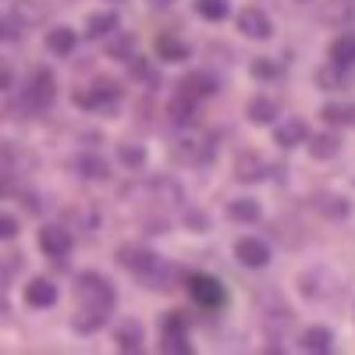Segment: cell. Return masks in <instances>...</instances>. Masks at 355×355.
Instances as JSON below:
<instances>
[{
    "mask_svg": "<svg viewBox=\"0 0 355 355\" xmlns=\"http://www.w3.org/2000/svg\"><path fill=\"white\" fill-rule=\"evenodd\" d=\"M75 295H78L75 331L89 334V331H96L100 323H107V316H110V309H114V288H110L100 274H85V277H78Z\"/></svg>",
    "mask_w": 355,
    "mask_h": 355,
    "instance_id": "6da1fadb",
    "label": "cell"
},
{
    "mask_svg": "<svg viewBox=\"0 0 355 355\" xmlns=\"http://www.w3.org/2000/svg\"><path fill=\"white\" fill-rule=\"evenodd\" d=\"M121 263L128 270L153 291H164V288H174V277H182V270L171 263H164L160 256H153L150 249H125L121 252Z\"/></svg>",
    "mask_w": 355,
    "mask_h": 355,
    "instance_id": "7a4b0ae2",
    "label": "cell"
},
{
    "mask_svg": "<svg viewBox=\"0 0 355 355\" xmlns=\"http://www.w3.org/2000/svg\"><path fill=\"white\" fill-rule=\"evenodd\" d=\"M57 96V82H53V71L50 68H36L33 75L25 78L21 85V110L28 114H43Z\"/></svg>",
    "mask_w": 355,
    "mask_h": 355,
    "instance_id": "3957f363",
    "label": "cell"
},
{
    "mask_svg": "<svg viewBox=\"0 0 355 355\" xmlns=\"http://www.w3.org/2000/svg\"><path fill=\"white\" fill-rule=\"evenodd\" d=\"M189 291H192V299H196L199 306H206V309H217V306L224 302V284H220L217 277H206V274L189 277Z\"/></svg>",
    "mask_w": 355,
    "mask_h": 355,
    "instance_id": "277c9868",
    "label": "cell"
},
{
    "mask_svg": "<svg viewBox=\"0 0 355 355\" xmlns=\"http://www.w3.org/2000/svg\"><path fill=\"white\" fill-rule=\"evenodd\" d=\"M40 249L46 252V256H64L68 249H71V231L68 227H61V224H46L43 231H40Z\"/></svg>",
    "mask_w": 355,
    "mask_h": 355,
    "instance_id": "5b68a950",
    "label": "cell"
},
{
    "mask_svg": "<svg viewBox=\"0 0 355 355\" xmlns=\"http://www.w3.org/2000/svg\"><path fill=\"white\" fill-rule=\"evenodd\" d=\"M239 28L245 36H252V40H266L274 33V25H270V15H266L263 8H245L242 15H239Z\"/></svg>",
    "mask_w": 355,
    "mask_h": 355,
    "instance_id": "8992f818",
    "label": "cell"
},
{
    "mask_svg": "<svg viewBox=\"0 0 355 355\" xmlns=\"http://www.w3.org/2000/svg\"><path fill=\"white\" fill-rule=\"evenodd\" d=\"M234 256H239L242 266H266V263H270V249H266V242L252 239V234L234 242Z\"/></svg>",
    "mask_w": 355,
    "mask_h": 355,
    "instance_id": "52a82bcc",
    "label": "cell"
},
{
    "mask_svg": "<svg viewBox=\"0 0 355 355\" xmlns=\"http://www.w3.org/2000/svg\"><path fill=\"white\" fill-rule=\"evenodd\" d=\"M174 157L182 164H210L214 146L202 142V139H182V142H174Z\"/></svg>",
    "mask_w": 355,
    "mask_h": 355,
    "instance_id": "ba28073f",
    "label": "cell"
},
{
    "mask_svg": "<svg viewBox=\"0 0 355 355\" xmlns=\"http://www.w3.org/2000/svg\"><path fill=\"white\" fill-rule=\"evenodd\" d=\"M320 18L331 21V25H338V28L352 25V21H355V0H323Z\"/></svg>",
    "mask_w": 355,
    "mask_h": 355,
    "instance_id": "9c48e42d",
    "label": "cell"
},
{
    "mask_svg": "<svg viewBox=\"0 0 355 355\" xmlns=\"http://www.w3.org/2000/svg\"><path fill=\"white\" fill-rule=\"evenodd\" d=\"M25 302H28V306H36V309H50V306L57 302V284H50L46 277L28 281V288H25Z\"/></svg>",
    "mask_w": 355,
    "mask_h": 355,
    "instance_id": "30bf717a",
    "label": "cell"
},
{
    "mask_svg": "<svg viewBox=\"0 0 355 355\" xmlns=\"http://www.w3.org/2000/svg\"><path fill=\"white\" fill-rule=\"evenodd\" d=\"M75 103L85 107V110H100L107 103H117V89H110L107 82H100V85L89 89V93H75Z\"/></svg>",
    "mask_w": 355,
    "mask_h": 355,
    "instance_id": "8fae6325",
    "label": "cell"
},
{
    "mask_svg": "<svg viewBox=\"0 0 355 355\" xmlns=\"http://www.w3.org/2000/svg\"><path fill=\"white\" fill-rule=\"evenodd\" d=\"M210 93H217V78L210 71H196V75L182 78V96L196 100V96H210Z\"/></svg>",
    "mask_w": 355,
    "mask_h": 355,
    "instance_id": "7c38bea8",
    "label": "cell"
},
{
    "mask_svg": "<svg viewBox=\"0 0 355 355\" xmlns=\"http://www.w3.org/2000/svg\"><path fill=\"white\" fill-rule=\"evenodd\" d=\"M274 139H277V146H281V150H291V146L306 142V139H309V132H306V125L299 121V117H288L284 125H277Z\"/></svg>",
    "mask_w": 355,
    "mask_h": 355,
    "instance_id": "4fadbf2b",
    "label": "cell"
},
{
    "mask_svg": "<svg viewBox=\"0 0 355 355\" xmlns=\"http://www.w3.org/2000/svg\"><path fill=\"white\" fill-rule=\"evenodd\" d=\"M331 64H338V68H352L355 64V36L352 33H341L331 43Z\"/></svg>",
    "mask_w": 355,
    "mask_h": 355,
    "instance_id": "5bb4252c",
    "label": "cell"
},
{
    "mask_svg": "<svg viewBox=\"0 0 355 355\" xmlns=\"http://www.w3.org/2000/svg\"><path fill=\"white\" fill-rule=\"evenodd\" d=\"M277 117V100H270V96H252L249 100V121L252 125H270Z\"/></svg>",
    "mask_w": 355,
    "mask_h": 355,
    "instance_id": "9a60e30c",
    "label": "cell"
},
{
    "mask_svg": "<svg viewBox=\"0 0 355 355\" xmlns=\"http://www.w3.org/2000/svg\"><path fill=\"white\" fill-rule=\"evenodd\" d=\"M117 348L121 352H142V327L135 320L117 323Z\"/></svg>",
    "mask_w": 355,
    "mask_h": 355,
    "instance_id": "2e32d148",
    "label": "cell"
},
{
    "mask_svg": "<svg viewBox=\"0 0 355 355\" xmlns=\"http://www.w3.org/2000/svg\"><path fill=\"white\" fill-rule=\"evenodd\" d=\"M107 33H117V15L114 11H100L85 21V36L89 40H103Z\"/></svg>",
    "mask_w": 355,
    "mask_h": 355,
    "instance_id": "e0dca14e",
    "label": "cell"
},
{
    "mask_svg": "<svg viewBox=\"0 0 355 355\" xmlns=\"http://www.w3.org/2000/svg\"><path fill=\"white\" fill-rule=\"evenodd\" d=\"M46 46L57 57H68L75 50V33H71V28H64V25H57V28H50V33H46Z\"/></svg>",
    "mask_w": 355,
    "mask_h": 355,
    "instance_id": "ac0fdd59",
    "label": "cell"
},
{
    "mask_svg": "<svg viewBox=\"0 0 355 355\" xmlns=\"http://www.w3.org/2000/svg\"><path fill=\"white\" fill-rule=\"evenodd\" d=\"M331 341H334V334H331L327 327H309V331L302 334V352L327 355V352H331Z\"/></svg>",
    "mask_w": 355,
    "mask_h": 355,
    "instance_id": "d6986e66",
    "label": "cell"
},
{
    "mask_svg": "<svg viewBox=\"0 0 355 355\" xmlns=\"http://www.w3.org/2000/svg\"><path fill=\"white\" fill-rule=\"evenodd\" d=\"M227 217L239 224H256L259 220V202L256 199H234L227 202Z\"/></svg>",
    "mask_w": 355,
    "mask_h": 355,
    "instance_id": "ffe728a7",
    "label": "cell"
},
{
    "mask_svg": "<svg viewBox=\"0 0 355 355\" xmlns=\"http://www.w3.org/2000/svg\"><path fill=\"white\" fill-rule=\"evenodd\" d=\"M75 171L82 174V178H107V160H100L96 153H82L78 160H75Z\"/></svg>",
    "mask_w": 355,
    "mask_h": 355,
    "instance_id": "44dd1931",
    "label": "cell"
},
{
    "mask_svg": "<svg viewBox=\"0 0 355 355\" xmlns=\"http://www.w3.org/2000/svg\"><path fill=\"white\" fill-rule=\"evenodd\" d=\"M157 50H160L164 61H185V57H189V46L178 40V36H160L157 40Z\"/></svg>",
    "mask_w": 355,
    "mask_h": 355,
    "instance_id": "7402d4cb",
    "label": "cell"
},
{
    "mask_svg": "<svg viewBox=\"0 0 355 355\" xmlns=\"http://www.w3.org/2000/svg\"><path fill=\"white\" fill-rule=\"evenodd\" d=\"M306 142H309V150H313L316 160H331V157L341 150V142H338L334 135H313V139H306Z\"/></svg>",
    "mask_w": 355,
    "mask_h": 355,
    "instance_id": "603a6c76",
    "label": "cell"
},
{
    "mask_svg": "<svg viewBox=\"0 0 355 355\" xmlns=\"http://www.w3.org/2000/svg\"><path fill=\"white\" fill-rule=\"evenodd\" d=\"M196 11L206 21H224L227 11H231V4H227V0H196Z\"/></svg>",
    "mask_w": 355,
    "mask_h": 355,
    "instance_id": "cb8c5ba5",
    "label": "cell"
},
{
    "mask_svg": "<svg viewBox=\"0 0 355 355\" xmlns=\"http://www.w3.org/2000/svg\"><path fill=\"white\" fill-rule=\"evenodd\" d=\"M46 11H43V4L40 0H15V18L18 21H40Z\"/></svg>",
    "mask_w": 355,
    "mask_h": 355,
    "instance_id": "d4e9b609",
    "label": "cell"
},
{
    "mask_svg": "<svg viewBox=\"0 0 355 355\" xmlns=\"http://www.w3.org/2000/svg\"><path fill=\"white\" fill-rule=\"evenodd\" d=\"M160 352H174V355H189V341H185V331H164V345Z\"/></svg>",
    "mask_w": 355,
    "mask_h": 355,
    "instance_id": "484cf974",
    "label": "cell"
},
{
    "mask_svg": "<svg viewBox=\"0 0 355 355\" xmlns=\"http://www.w3.org/2000/svg\"><path fill=\"white\" fill-rule=\"evenodd\" d=\"M323 121H331V125H352L355 121V107L348 110V107H323Z\"/></svg>",
    "mask_w": 355,
    "mask_h": 355,
    "instance_id": "4316f807",
    "label": "cell"
},
{
    "mask_svg": "<svg viewBox=\"0 0 355 355\" xmlns=\"http://www.w3.org/2000/svg\"><path fill=\"white\" fill-rule=\"evenodd\" d=\"M316 206H320V210H327L331 217H348V210H352V206L345 199H338V196H320Z\"/></svg>",
    "mask_w": 355,
    "mask_h": 355,
    "instance_id": "83f0119b",
    "label": "cell"
},
{
    "mask_svg": "<svg viewBox=\"0 0 355 355\" xmlns=\"http://www.w3.org/2000/svg\"><path fill=\"white\" fill-rule=\"evenodd\" d=\"M345 71H348V68H338V64L323 68V71H320V85H323V89H345Z\"/></svg>",
    "mask_w": 355,
    "mask_h": 355,
    "instance_id": "f1b7e54d",
    "label": "cell"
},
{
    "mask_svg": "<svg viewBox=\"0 0 355 355\" xmlns=\"http://www.w3.org/2000/svg\"><path fill=\"white\" fill-rule=\"evenodd\" d=\"M259 167H263L259 160L242 157V160H239V182H256V178H263V171H259Z\"/></svg>",
    "mask_w": 355,
    "mask_h": 355,
    "instance_id": "f546056e",
    "label": "cell"
},
{
    "mask_svg": "<svg viewBox=\"0 0 355 355\" xmlns=\"http://www.w3.org/2000/svg\"><path fill=\"white\" fill-rule=\"evenodd\" d=\"M117 157H121L128 167H142V164H146V150H139V146H121V150H117Z\"/></svg>",
    "mask_w": 355,
    "mask_h": 355,
    "instance_id": "4dcf8cb0",
    "label": "cell"
},
{
    "mask_svg": "<svg viewBox=\"0 0 355 355\" xmlns=\"http://www.w3.org/2000/svg\"><path fill=\"white\" fill-rule=\"evenodd\" d=\"M15 234H18V220H15V217H8V214H0V242L15 239Z\"/></svg>",
    "mask_w": 355,
    "mask_h": 355,
    "instance_id": "1f68e13d",
    "label": "cell"
},
{
    "mask_svg": "<svg viewBox=\"0 0 355 355\" xmlns=\"http://www.w3.org/2000/svg\"><path fill=\"white\" fill-rule=\"evenodd\" d=\"M18 36V28H15V21L8 18V15H0V40H15Z\"/></svg>",
    "mask_w": 355,
    "mask_h": 355,
    "instance_id": "d6a6232c",
    "label": "cell"
},
{
    "mask_svg": "<svg viewBox=\"0 0 355 355\" xmlns=\"http://www.w3.org/2000/svg\"><path fill=\"white\" fill-rule=\"evenodd\" d=\"M252 75H266V78H270V75H277V68L266 64V61H259V64H252Z\"/></svg>",
    "mask_w": 355,
    "mask_h": 355,
    "instance_id": "836d02e7",
    "label": "cell"
},
{
    "mask_svg": "<svg viewBox=\"0 0 355 355\" xmlns=\"http://www.w3.org/2000/svg\"><path fill=\"white\" fill-rule=\"evenodd\" d=\"M150 4H153V8H171L174 0H150Z\"/></svg>",
    "mask_w": 355,
    "mask_h": 355,
    "instance_id": "e575fe53",
    "label": "cell"
},
{
    "mask_svg": "<svg viewBox=\"0 0 355 355\" xmlns=\"http://www.w3.org/2000/svg\"><path fill=\"white\" fill-rule=\"evenodd\" d=\"M0 89H8V71H0Z\"/></svg>",
    "mask_w": 355,
    "mask_h": 355,
    "instance_id": "d590c367",
    "label": "cell"
}]
</instances>
